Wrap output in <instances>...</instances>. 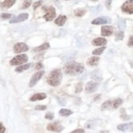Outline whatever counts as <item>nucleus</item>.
<instances>
[{
	"label": "nucleus",
	"instance_id": "obj_3",
	"mask_svg": "<svg viewBox=\"0 0 133 133\" xmlns=\"http://www.w3.org/2000/svg\"><path fill=\"white\" fill-rule=\"evenodd\" d=\"M28 61V56L25 54L18 55L15 56L10 61V65H23L24 63H26Z\"/></svg>",
	"mask_w": 133,
	"mask_h": 133
},
{
	"label": "nucleus",
	"instance_id": "obj_23",
	"mask_svg": "<svg viewBox=\"0 0 133 133\" xmlns=\"http://www.w3.org/2000/svg\"><path fill=\"white\" fill-rule=\"evenodd\" d=\"M122 104H123V100L120 99V98H118V99L112 101V107L114 109H117L122 105Z\"/></svg>",
	"mask_w": 133,
	"mask_h": 133
},
{
	"label": "nucleus",
	"instance_id": "obj_13",
	"mask_svg": "<svg viewBox=\"0 0 133 133\" xmlns=\"http://www.w3.org/2000/svg\"><path fill=\"white\" fill-rule=\"evenodd\" d=\"M91 77L92 79L95 80L96 82L99 83L102 80V73L101 70H99V69H96V70H94L91 74Z\"/></svg>",
	"mask_w": 133,
	"mask_h": 133
},
{
	"label": "nucleus",
	"instance_id": "obj_18",
	"mask_svg": "<svg viewBox=\"0 0 133 133\" xmlns=\"http://www.w3.org/2000/svg\"><path fill=\"white\" fill-rule=\"evenodd\" d=\"M133 125V123H124V124H119L118 126V129L119 131H126L128 130H131V127Z\"/></svg>",
	"mask_w": 133,
	"mask_h": 133
},
{
	"label": "nucleus",
	"instance_id": "obj_31",
	"mask_svg": "<svg viewBox=\"0 0 133 133\" xmlns=\"http://www.w3.org/2000/svg\"><path fill=\"white\" fill-rule=\"evenodd\" d=\"M83 83H78L76 85V89H75V91H76V93H79V92L82 91V90H83Z\"/></svg>",
	"mask_w": 133,
	"mask_h": 133
},
{
	"label": "nucleus",
	"instance_id": "obj_26",
	"mask_svg": "<svg viewBox=\"0 0 133 133\" xmlns=\"http://www.w3.org/2000/svg\"><path fill=\"white\" fill-rule=\"evenodd\" d=\"M112 107V101H107L105 102H104L101 105V109H107Z\"/></svg>",
	"mask_w": 133,
	"mask_h": 133
},
{
	"label": "nucleus",
	"instance_id": "obj_2",
	"mask_svg": "<svg viewBox=\"0 0 133 133\" xmlns=\"http://www.w3.org/2000/svg\"><path fill=\"white\" fill-rule=\"evenodd\" d=\"M63 74L61 69H54L48 78V83L52 87L59 86L61 83Z\"/></svg>",
	"mask_w": 133,
	"mask_h": 133
},
{
	"label": "nucleus",
	"instance_id": "obj_10",
	"mask_svg": "<svg viewBox=\"0 0 133 133\" xmlns=\"http://www.w3.org/2000/svg\"><path fill=\"white\" fill-rule=\"evenodd\" d=\"M29 50V47L24 43H18L14 46V51L16 53H21Z\"/></svg>",
	"mask_w": 133,
	"mask_h": 133
},
{
	"label": "nucleus",
	"instance_id": "obj_16",
	"mask_svg": "<svg viewBox=\"0 0 133 133\" xmlns=\"http://www.w3.org/2000/svg\"><path fill=\"white\" fill-rule=\"evenodd\" d=\"M66 20H67V17L65 16H59L56 19L55 21V24L58 26H63L65 25V23L66 22Z\"/></svg>",
	"mask_w": 133,
	"mask_h": 133
},
{
	"label": "nucleus",
	"instance_id": "obj_30",
	"mask_svg": "<svg viewBox=\"0 0 133 133\" xmlns=\"http://www.w3.org/2000/svg\"><path fill=\"white\" fill-rule=\"evenodd\" d=\"M121 118H122L123 119H124V120H128L130 118L129 116H128V115H127L125 109H121Z\"/></svg>",
	"mask_w": 133,
	"mask_h": 133
},
{
	"label": "nucleus",
	"instance_id": "obj_8",
	"mask_svg": "<svg viewBox=\"0 0 133 133\" xmlns=\"http://www.w3.org/2000/svg\"><path fill=\"white\" fill-rule=\"evenodd\" d=\"M47 129L51 131H55V132H61L63 130V127L62 125L58 123V122H55V123H49L47 127Z\"/></svg>",
	"mask_w": 133,
	"mask_h": 133
},
{
	"label": "nucleus",
	"instance_id": "obj_40",
	"mask_svg": "<svg viewBox=\"0 0 133 133\" xmlns=\"http://www.w3.org/2000/svg\"><path fill=\"white\" fill-rule=\"evenodd\" d=\"M110 3H111V0H107V2H106V6H107V8H110Z\"/></svg>",
	"mask_w": 133,
	"mask_h": 133
},
{
	"label": "nucleus",
	"instance_id": "obj_21",
	"mask_svg": "<svg viewBox=\"0 0 133 133\" xmlns=\"http://www.w3.org/2000/svg\"><path fill=\"white\" fill-rule=\"evenodd\" d=\"M50 48V44L48 43H45L43 44H42L41 46L39 47H37L34 48V51H44V50H47Z\"/></svg>",
	"mask_w": 133,
	"mask_h": 133
},
{
	"label": "nucleus",
	"instance_id": "obj_12",
	"mask_svg": "<svg viewBox=\"0 0 133 133\" xmlns=\"http://www.w3.org/2000/svg\"><path fill=\"white\" fill-rule=\"evenodd\" d=\"M98 87V83H94V82H89L86 84V91L89 92V93H91V92H94Z\"/></svg>",
	"mask_w": 133,
	"mask_h": 133
},
{
	"label": "nucleus",
	"instance_id": "obj_38",
	"mask_svg": "<svg viewBox=\"0 0 133 133\" xmlns=\"http://www.w3.org/2000/svg\"><path fill=\"white\" fill-rule=\"evenodd\" d=\"M6 131V128H4V126L3 125L2 123H0V133H4Z\"/></svg>",
	"mask_w": 133,
	"mask_h": 133
},
{
	"label": "nucleus",
	"instance_id": "obj_36",
	"mask_svg": "<svg viewBox=\"0 0 133 133\" xmlns=\"http://www.w3.org/2000/svg\"><path fill=\"white\" fill-rule=\"evenodd\" d=\"M35 69H43V65L42 64L41 62L37 63V65H35Z\"/></svg>",
	"mask_w": 133,
	"mask_h": 133
},
{
	"label": "nucleus",
	"instance_id": "obj_29",
	"mask_svg": "<svg viewBox=\"0 0 133 133\" xmlns=\"http://www.w3.org/2000/svg\"><path fill=\"white\" fill-rule=\"evenodd\" d=\"M31 3H32V0H25V2H24V3H23L21 8L22 9L28 8L31 5Z\"/></svg>",
	"mask_w": 133,
	"mask_h": 133
},
{
	"label": "nucleus",
	"instance_id": "obj_34",
	"mask_svg": "<svg viewBox=\"0 0 133 133\" xmlns=\"http://www.w3.org/2000/svg\"><path fill=\"white\" fill-rule=\"evenodd\" d=\"M43 3V1L42 0H39V1H37V2H35L34 3V5H33V8L35 10L36 8H38L39 6H41V4Z\"/></svg>",
	"mask_w": 133,
	"mask_h": 133
},
{
	"label": "nucleus",
	"instance_id": "obj_9",
	"mask_svg": "<svg viewBox=\"0 0 133 133\" xmlns=\"http://www.w3.org/2000/svg\"><path fill=\"white\" fill-rule=\"evenodd\" d=\"M28 17H29V14L28 13H22V14L18 15L17 16L11 17V20H10V23H11V24H14V23L22 22V21L27 20Z\"/></svg>",
	"mask_w": 133,
	"mask_h": 133
},
{
	"label": "nucleus",
	"instance_id": "obj_15",
	"mask_svg": "<svg viewBox=\"0 0 133 133\" xmlns=\"http://www.w3.org/2000/svg\"><path fill=\"white\" fill-rule=\"evenodd\" d=\"M47 97V95L45 93H37V94H34L30 97V101H42L46 99Z\"/></svg>",
	"mask_w": 133,
	"mask_h": 133
},
{
	"label": "nucleus",
	"instance_id": "obj_39",
	"mask_svg": "<svg viewBox=\"0 0 133 133\" xmlns=\"http://www.w3.org/2000/svg\"><path fill=\"white\" fill-rule=\"evenodd\" d=\"M71 133H84V130L83 129H76L73 131Z\"/></svg>",
	"mask_w": 133,
	"mask_h": 133
},
{
	"label": "nucleus",
	"instance_id": "obj_17",
	"mask_svg": "<svg viewBox=\"0 0 133 133\" xmlns=\"http://www.w3.org/2000/svg\"><path fill=\"white\" fill-rule=\"evenodd\" d=\"M16 3V0H4L3 2L1 3L0 7L2 8H9L11 6H13V4Z\"/></svg>",
	"mask_w": 133,
	"mask_h": 133
},
{
	"label": "nucleus",
	"instance_id": "obj_19",
	"mask_svg": "<svg viewBox=\"0 0 133 133\" xmlns=\"http://www.w3.org/2000/svg\"><path fill=\"white\" fill-rule=\"evenodd\" d=\"M99 61H100V58L98 56H92L88 60L87 63H88V65L90 66H94V65H96L98 64Z\"/></svg>",
	"mask_w": 133,
	"mask_h": 133
},
{
	"label": "nucleus",
	"instance_id": "obj_22",
	"mask_svg": "<svg viewBox=\"0 0 133 133\" xmlns=\"http://www.w3.org/2000/svg\"><path fill=\"white\" fill-rule=\"evenodd\" d=\"M59 114L61 115V116L67 117V116H69V115H71L73 114V111L69 110V109H61L59 111Z\"/></svg>",
	"mask_w": 133,
	"mask_h": 133
},
{
	"label": "nucleus",
	"instance_id": "obj_24",
	"mask_svg": "<svg viewBox=\"0 0 133 133\" xmlns=\"http://www.w3.org/2000/svg\"><path fill=\"white\" fill-rule=\"evenodd\" d=\"M117 25L118 26V28L121 30V31H123L125 27H126V24H125V21L123 19H118V22H117Z\"/></svg>",
	"mask_w": 133,
	"mask_h": 133
},
{
	"label": "nucleus",
	"instance_id": "obj_4",
	"mask_svg": "<svg viewBox=\"0 0 133 133\" xmlns=\"http://www.w3.org/2000/svg\"><path fill=\"white\" fill-rule=\"evenodd\" d=\"M43 9L46 11V14L43 16V17H44V19L47 21H52L56 17V9L53 7H48V8L44 7Z\"/></svg>",
	"mask_w": 133,
	"mask_h": 133
},
{
	"label": "nucleus",
	"instance_id": "obj_32",
	"mask_svg": "<svg viewBox=\"0 0 133 133\" xmlns=\"http://www.w3.org/2000/svg\"><path fill=\"white\" fill-rule=\"evenodd\" d=\"M0 17L3 19V20H7V19H9L11 17V15L9 14V13H3L1 14V16H0Z\"/></svg>",
	"mask_w": 133,
	"mask_h": 133
},
{
	"label": "nucleus",
	"instance_id": "obj_6",
	"mask_svg": "<svg viewBox=\"0 0 133 133\" xmlns=\"http://www.w3.org/2000/svg\"><path fill=\"white\" fill-rule=\"evenodd\" d=\"M122 11L128 14H133V0H128L122 6Z\"/></svg>",
	"mask_w": 133,
	"mask_h": 133
},
{
	"label": "nucleus",
	"instance_id": "obj_20",
	"mask_svg": "<svg viewBox=\"0 0 133 133\" xmlns=\"http://www.w3.org/2000/svg\"><path fill=\"white\" fill-rule=\"evenodd\" d=\"M32 65L31 64H25V65H21V66H18L17 67L15 70H16V72H17V73H21V72H23V71H25V70H27V69H29L30 68V66H31Z\"/></svg>",
	"mask_w": 133,
	"mask_h": 133
},
{
	"label": "nucleus",
	"instance_id": "obj_37",
	"mask_svg": "<svg viewBox=\"0 0 133 133\" xmlns=\"http://www.w3.org/2000/svg\"><path fill=\"white\" fill-rule=\"evenodd\" d=\"M128 45L129 47H132L133 46V35L130 37L129 40H128Z\"/></svg>",
	"mask_w": 133,
	"mask_h": 133
},
{
	"label": "nucleus",
	"instance_id": "obj_14",
	"mask_svg": "<svg viewBox=\"0 0 133 133\" xmlns=\"http://www.w3.org/2000/svg\"><path fill=\"white\" fill-rule=\"evenodd\" d=\"M91 43L94 46H104L107 43V40L104 38H96L92 40Z\"/></svg>",
	"mask_w": 133,
	"mask_h": 133
},
{
	"label": "nucleus",
	"instance_id": "obj_25",
	"mask_svg": "<svg viewBox=\"0 0 133 133\" xmlns=\"http://www.w3.org/2000/svg\"><path fill=\"white\" fill-rule=\"evenodd\" d=\"M85 13H86V10L82 9V8H78V9H76L74 11V15L76 16H78V17L84 16Z\"/></svg>",
	"mask_w": 133,
	"mask_h": 133
},
{
	"label": "nucleus",
	"instance_id": "obj_33",
	"mask_svg": "<svg viewBox=\"0 0 133 133\" xmlns=\"http://www.w3.org/2000/svg\"><path fill=\"white\" fill-rule=\"evenodd\" d=\"M45 118H47V119H48V120H52V119L54 118V114H53L52 113L48 112V113L46 114V115H45Z\"/></svg>",
	"mask_w": 133,
	"mask_h": 133
},
{
	"label": "nucleus",
	"instance_id": "obj_28",
	"mask_svg": "<svg viewBox=\"0 0 133 133\" xmlns=\"http://www.w3.org/2000/svg\"><path fill=\"white\" fill-rule=\"evenodd\" d=\"M115 37H116V39L117 40H123V37H124V34L123 31H118L115 34Z\"/></svg>",
	"mask_w": 133,
	"mask_h": 133
},
{
	"label": "nucleus",
	"instance_id": "obj_41",
	"mask_svg": "<svg viewBox=\"0 0 133 133\" xmlns=\"http://www.w3.org/2000/svg\"><path fill=\"white\" fill-rule=\"evenodd\" d=\"M131 131H133V125H132V127H131Z\"/></svg>",
	"mask_w": 133,
	"mask_h": 133
},
{
	"label": "nucleus",
	"instance_id": "obj_7",
	"mask_svg": "<svg viewBox=\"0 0 133 133\" xmlns=\"http://www.w3.org/2000/svg\"><path fill=\"white\" fill-rule=\"evenodd\" d=\"M111 19L109 17L107 16H101L98 17V18H96L95 20H93L91 21L92 25H105V24H109L111 23Z\"/></svg>",
	"mask_w": 133,
	"mask_h": 133
},
{
	"label": "nucleus",
	"instance_id": "obj_35",
	"mask_svg": "<svg viewBox=\"0 0 133 133\" xmlns=\"http://www.w3.org/2000/svg\"><path fill=\"white\" fill-rule=\"evenodd\" d=\"M46 109H47L46 105H37L35 107V109H37V110H45Z\"/></svg>",
	"mask_w": 133,
	"mask_h": 133
},
{
	"label": "nucleus",
	"instance_id": "obj_27",
	"mask_svg": "<svg viewBox=\"0 0 133 133\" xmlns=\"http://www.w3.org/2000/svg\"><path fill=\"white\" fill-rule=\"evenodd\" d=\"M105 48H106L105 47H102V48H97V49H96V50H94L93 51H92V54L96 55V56L101 55V54H102L103 51L105 50Z\"/></svg>",
	"mask_w": 133,
	"mask_h": 133
},
{
	"label": "nucleus",
	"instance_id": "obj_1",
	"mask_svg": "<svg viewBox=\"0 0 133 133\" xmlns=\"http://www.w3.org/2000/svg\"><path fill=\"white\" fill-rule=\"evenodd\" d=\"M84 71V66L81 64L75 61L68 62L65 66V72L66 74L69 75H78L82 74Z\"/></svg>",
	"mask_w": 133,
	"mask_h": 133
},
{
	"label": "nucleus",
	"instance_id": "obj_11",
	"mask_svg": "<svg viewBox=\"0 0 133 133\" xmlns=\"http://www.w3.org/2000/svg\"><path fill=\"white\" fill-rule=\"evenodd\" d=\"M114 32V28L109 25H104L101 28V35L102 36H109Z\"/></svg>",
	"mask_w": 133,
	"mask_h": 133
},
{
	"label": "nucleus",
	"instance_id": "obj_5",
	"mask_svg": "<svg viewBox=\"0 0 133 133\" xmlns=\"http://www.w3.org/2000/svg\"><path fill=\"white\" fill-rule=\"evenodd\" d=\"M44 74V71L43 70H40V71H38V72H37V73H35L34 74L33 76H32V78H31V79H30V83H29V86L30 87V88H32V87H34V85H35L38 81L41 79V78L43 77V75Z\"/></svg>",
	"mask_w": 133,
	"mask_h": 133
},
{
	"label": "nucleus",
	"instance_id": "obj_42",
	"mask_svg": "<svg viewBox=\"0 0 133 133\" xmlns=\"http://www.w3.org/2000/svg\"><path fill=\"white\" fill-rule=\"evenodd\" d=\"M92 1H97V0H92Z\"/></svg>",
	"mask_w": 133,
	"mask_h": 133
}]
</instances>
